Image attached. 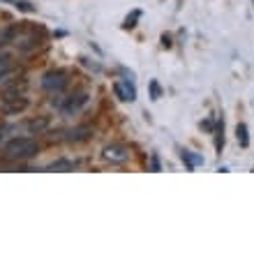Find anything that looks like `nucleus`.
I'll return each mask as SVG.
<instances>
[{
  "instance_id": "nucleus-1",
  "label": "nucleus",
  "mask_w": 254,
  "mask_h": 254,
  "mask_svg": "<svg viewBox=\"0 0 254 254\" xmlns=\"http://www.w3.org/2000/svg\"><path fill=\"white\" fill-rule=\"evenodd\" d=\"M5 160L12 162H21V160H30L37 155V141L28 139V136H21V139H12L5 146Z\"/></svg>"
},
{
  "instance_id": "nucleus-2",
  "label": "nucleus",
  "mask_w": 254,
  "mask_h": 254,
  "mask_svg": "<svg viewBox=\"0 0 254 254\" xmlns=\"http://www.w3.org/2000/svg\"><path fill=\"white\" fill-rule=\"evenodd\" d=\"M42 88L49 90V93H61L67 88V74L61 72V69H51L42 76Z\"/></svg>"
},
{
  "instance_id": "nucleus-3",
  "label": "nucleus",
  "mask_w": 254,
  "mask_h": 254,
  "mask_svg": "<svg viewBox=\"0 0 254 254\" xmlns=\"http://www.w3.org/2000/svg\"><path fill=\"white\" fill-rule=\"evenodd\" d=\"M104 160L111 162V164H125L129 160V148L125 143H111V146L104 148Z\"/></svg>"
},
{
  "instance_id": "nucleus-4",
  "label": "nucleus",
  "mask_w": 254,
  "mask_h": 254,
  "mask_svg": "<svg viewBox=\"0 0 254 254\" xmlns=\"http://www.w3.org/2000/svg\"><path fill=\"white\" fill-rule=\"evenodd\" d=\"M28 109V97H16V95H7L2 100V114L5 116H16Z\"/></svg>"
},
{
  "instance_id": "nucleus-5",
  "label": "nucleus",
  "mask_w": 254,
  "mask_h": 254,
  "mask_svg": "<svg viewBox=\"0 0 254 254\" xmlns=\"http://www.w3.org/2000/svg\"><path fill=\"white\" fill-rule=\"evenodd\" d=\"M86 102H88V95L86 93H79V95L67 97V102H65V104H61V109H63V114H74V111H79Z\"/></svg>"
},
{
  "instance_id": "nucleus-6",
  "label": "nucleus",
  "mask_w": 254,
  "mask_h": 254,
  "mask_svg": "<svg viewBox=\"0 0 254 254\" xmlns=\"http://www.w3.org/2000/svg\"><path fill=\"white\" fill-rule=\"evenodd\" d=\"M114 90H116V95H118V97H121L123 102H132V100H136V90H134V86L129 83V81H125V83H116Z\"/></svg>"
},
{
  "instance_id": "nucleus-7",
  "label": "nucleus",
  "mask_w": 254,
  "mask_h": 254,
  "mask_svg": "<svg viewBox=\"0 0 254 254\" xmlns=\"http://www.w3.org/2000/svg\"><path fill=\"white\" fill-rule=\"evenodd\" d=\"M74 167H76V162L72 160H56L49 164V171H74Z\"/></svg>"
},
{
  "instance_id": "nucleus-8",
  "label": "nucleus",
  "mask_w": 254,
  "mask_h": 254,
  "mask_svg": "<svg viewBox=\"0 0 254 254\" xmlns=\"http://www.w3.org/2000/svg\"><path fill=\"white\" fill-rule=\"evenodd\" d=\"M47 127H49V118H35V121L28 123V129H30L33 134L47 132Z\"/></svg>"
},
{
  "instance_id": "nucleus-9",
  "label": "nucleus",
  "mask_w": 254,
  "mask_h": 254,
  "mask_svg": "<svg viewBox=\"0 0 254 254\" xmlns=\"http://www.w3.org/2000/svg\"><path fill=\"white\" fill-rule=\"evenodd\" d=\"M88 136H90V127H76V129H72L69 132V141H86Z\"/></svg>"
},
{
  "instance_id": "nucleus-10",
  "label": "nucleus",
  "mask_w": 254,
  "mask_h": 254,
  "mask_svg": "<svg viewBox=\"0 0 254 254\" xmlns=\"http://www.w3.org/2000/svg\"><path fill=\"white\" fill-rule=\"evenodd\" d=\"M236 136H238V143H241L243 148L250 143V136H248V125L245 123H238V127H236Z\"/></svg>"
},
{
  "instance_id": "nucleus-11",
  "label": "nucleus",
  "mask_w": 254,
  "mask_h": 254,
  "mask_svg": "<svg viewBox=\"0 0 254 254\" xmlns=\"http://www.w3.org/2000/svg\"><path fill=\"white\" fill-rule=\"evenodd\" d=\"M9 69H12V61H9V56H0V81L9 74Z\"/></svg>"
},
{
  "instance_id": "nucleus-12",
  "label": "nucleus",
  "mask_w": 254,
  "mask_h": 254,
  "mask_svg": "<svg viewBox=\"0 0 254 254\" xmlns=\"http://www.w3.org/2000/svg\"><path fill=\"white\" fill-rule=\"evenodd\" d=\"M183 160L188 162V167H190V169H194L196 164H201V162H203V160L199 157V155H192L190 150H185V153H183Z\"/></svg>"
},
{
  "instance_id": "nucleus-13",
  "label": "nucleus",
  "mask_w": 254,
  "mask_h": 254,
  "mask_svg": "<svg viewBox=\"0 0 254 254\" xmlns=\"http://www.w3.org/2000/svg\"><path fill=\"white\" fill-rule=\"evenodd\" d=\"M136 19H139V12H134V14H132V19L127 16V21H125V28H134V26H136V23H134V21H136Z\"/></svg>"
},
{
  "instance_id": "nucleus-14",
  "label": "nucleus",
  "mask_w": 254,
  "mask_h": 254,
  "mask_svg": "<svg viewBox=\"0 0 254 254\" xmlns=\"http://www.w3.org/2000/svg\"><path fill=\"white\" fill-rule=\"evenodd\" d=\"M150 88H153V100H157V97H160V86H157V83H150Z\"/></svg>"
},
{
  "instance_id": "nucleus-15",
  "label": "nucleus",
  "mask_w": 254,
  "mask_h": 254,
  "mask_svg": "<svg viewBox=\"0 0 254 254\" xmlns=\"http://www.w3.org/2000/svg\"><path fill=\"white\" fill-rule=\"evenodd\" d=\"M7 132H9V127H7V125H0V141L7 136Z\"/></svg>"
},
{
  "instance_id": "nucleus-16",
  "label": "nucleus",
  "mask_w": 254,
  "mask_h": 254,
  "mask_svg": "<svg viewBox=\"0 0 254 254\" xmlns=\"http://www.w3.org/2000/svg\"><path fill=\"white\" fill-rule=\"evenodd\" d=\"M153 169L155 171H160V162H157V157H153Z\"/></svg>"
},
{
  "instance_id": "nucleus-17",
  "label": "nucleus",
  "mask_w": 254,
  "mask_h": 254,
  "mask_svg": "<svg viewBox=\"0 0 254 254\" xmlns=\"http://www.w3.org/2000/svg\"><path fill=\"white\" fill-rule=\"evenodd\" d=\"M252 2H254V0H252Z\"/></svg>"
}]
</instances>
